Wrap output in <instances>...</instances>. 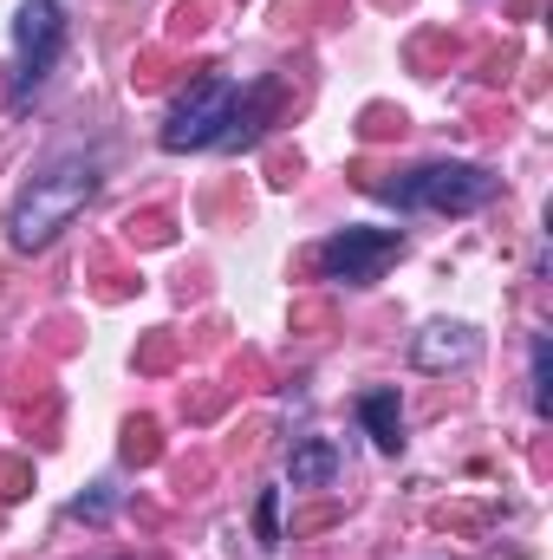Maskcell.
<instances>
[{
  "mask_svg": "<svg viewBox=\"0 0 553 560\" xmlns=\"http://www.w3.org/2000/svg\"><path fill=\"white\" fill-rule=\"evenodd\" d=\"M98 170H105L98 150H79V156L46 163V170L13 196V209H7V248H20V255L52 248V242L85 215V202L98 196Z\"/></svg>",
  "mask_w": 553,
  "mask_h": 560,
  "instance_id": "cell-1",
  "label": "cell"
},
{
  "mask_svg": "<svg viewBox=\"0 0 553 560\" xmlns=\"http://www.w3.org/2000/svg\"><path fill=\"white\" fill-rule=\"evenodd\" d=\"M365 189L411 215H475L495 202L502 176H489L482 163H416L404 176H365Z\"/></svg>",
  "mask_w": 553,
  "mask_h": 560,
  "instance_id": "cell-2",
  "label": "cell"
},
{
  "mask_svg": "<svg viewBox=\"0 0 553 560\" xmlns=\"http://www.w3.org/2000/svg\"><path fill=\"white\" fill-rule=\"evenodd\" d=\"M59 52H66V7L59 0H20V13H13V85H7L13 118L46 92Z\"/></svg>",
  "mask_w": 553,
  "mask_h": 560,
  "instance_id": "cell-3",
  "label": "cell"
},
{
  "mask_svg": "<svg viewBox=\"0 0 553 560\" xmlns=\"http://www.w3.org/2000/svg\"><path fill=\"white\" fill-rule=\"evenodd\" d=\"M235 105H242V79L228 72H202L163 118V150L183 156V150H215L235 125Z\"/></svg>",
  "mask_w": 553,
  "mask_h": 560,
  "instance_id": "cell-4",
  "label": "cell"
},
{
  "mask_svg": "<svg viewBox=\"0 0 553 560\" xmlns=\"http://www.w3.org/2000/svg\"><path fill=\"white\" fill-rule=\"evenodd\" d=\"M398 255H404V235L398 229H339V235L319 242L313 268L326 280H339V287H378Z\"/></svg>",
  "mask_w": 553,
  "mask_h": 560,
  "instance_id": "cell-5",
  "label": "cell"
},
{
  "mask_svg": "<svg viewBox=\"0 0 553 560\" xmlns=\"http://www.w3.org/2000/svg\"><path fill=\"white\" fill-rule=\"evenodd\" d=\"M475 346H482V339H475L462 319H436V326H423L411 339V365L416 372H449V365H469Z\"/></svg>",
  "mask_w": 553,
  "mask_h": 560,
  "instance_id": "cell-6",
  "label": "cell"
},
{
  "mask_svg": "<svg viewBox=\"0 0 553 560\" xmlns=\"http://www.w3.org/2000/svg\"><path fill=\"white\" fill-rule=\"evenodd\" d=\"M358 423H365V436H372L385 456H398V450H404V405H398V392H391V385H378V392H365V398H358Z\"/></svg>",
  "mask_w": 553,
  "mask_h": 560,
  "instance_id": "cell-7",
  "label": "cell"
},
{
  "mask_svg": "<svg viewBox=\"0 0 553 560\" xmlns=\"http://www.w3.org/2000/svg\"><path fill=\"white\" fill-rule=\"evenodd\" d=\"M339 469H345V456H339V443H332V436H306V443L286 456V476H293V489H326Z\"/></svg>",
  "mask_w": 553,
  "mask_h": 560,
  "instance_id": "cell-8",
  "label": "cell"
},
{
  "mask_svg": "<svg viewBox=\"0 0 553 560\" xmlns=\"http://www.w3.org/2000/svg\"><path fill=\"white\" fill-rule=\"evenodd\" d=\"M274 105H280V85H274V79L248 85V92H242V105H235V125H228V138H222V143H255V138H261V125L274 118Z\"/></svg>",
  "mask_w": 553,
  "mask_h": 560,
  "instance_id": "cell-9",
  "label": "cell"
},
{
  "mask_svg": "<svg viewBox=\"0 0 553 560\" xmlns=\"http://www.w3.org/2000/svg\"><path fill=\"white\" fill-rule=\"evenodd\" d=\"M255 535H261V548H280V489H261V502H255Z\"/></svg>",
  "mask_w": 553,
  "mask_h": 560,
  "instance_id": "cell-10",
  "label": "cell"
},
{
  "mask_svg": "<svg viewBox=\"0 0 553 560\" xmlns=\"http://www.w3.org/2000/svg\"><path fill=\"white\" fill-rule=\"evenodd\" d=\"M528 398H534V418H548V332L534 339V372H528Z\"/></svg>",
  "mask_w": 553,
  "mask_h": 560,
  "instance_id": "cell-11",
  "label": "cell"
},
{
  "mask_svg": "<svg viewBox=\"0 0 553 560\" xmlns=\"http://www.w3.org/2000/svg\"><path fill=\"white\" fill-rule=\"evenodd\" d=\"M66 515H72V522H105V515H111V489H92V495H79Z\"/></svg>",
  "mask_w": 553,
  "mask_h": 560,
  "instance_id": "cell-12",
  "label": "cell"
}]
</instances>
